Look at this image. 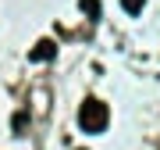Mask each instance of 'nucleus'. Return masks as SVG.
<instances>
[{"instance_id": "1", "label": "nucleus", "mask_w": 160, "mask_h": 150, "mask_svg": "<svg viewBox=\"0 0 160 150\" xmlns=\"http://www.w3.org/2000/svg\"><path fill=\"white\" fill-rule=\"evenodd\" d=\"M107 125H110V111H107V104H103V100H96V97H89L86 104L78 107V129H82V132H89V136H100Z\"/></svg>"}, {"instance_id": "2", "label": "nucleus", "mask_w": 160, "mask_h": 150, "mask_svg": "<svg viewBox=\"0 0 160 150\" xmlns=\"http://www.w3.org/2000/svg\"><path fill=\"white\" fill-rule=\"evenodd\" d=\"M53 54H57V43L53 40H39L32 46V61H53Z\"/></svg>"}, {"instance_id": "3", "label": "nucleus", "mask_w": 160, "mask_h": 150, "mask_svg": "<svg viewBox=\"0 0 160 150\" xmlns=\"http://www.w3.org/2000/svg\"><path fill=\"white\" fill-rule=\"evenodd\" d=\"M78 7H82V14H89V18H100V0H78Z\"/></svg>"}, {"instance_id": "4", "label": "nucleus", "mask_w": 160, "mask_h": 150, "mask_svg": "<svg viewBox=\"0 0 160 150\" xmlns=\"http://www.w3.org/2000/svg\"><path fill=\"white\" fill-rule=\"evenodd\" d=\"M121 7H125L128 14H139V11L146 7V0H121Z\"/></svg>"}]
</instances>
